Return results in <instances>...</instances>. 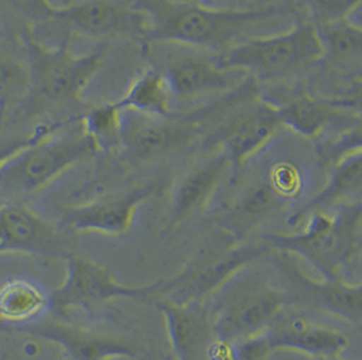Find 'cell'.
<instances>
[{
	"label": "cell",
	"mask_w": 362,
	"mask_h": 360,
	"mask_svg": "<svg viewBox=\"0 0 362 360\" xmlns=\"http://www.w3.org/2000/svg\"><path fill=\"white\" fill-rule=\"evenodd\" d=\"M319 23L350 19L361 7V0H310Z\"/></svg>",
	"instance_id": "cell-27"
},
{
	"label": "cell",
	"mask_w": 362,
	"mask_h": 360,
	"mask_svg": "<svg viewBox=\"0 0 362 360\" xmlns=\"http://www.w3.org/2000/svg\"><path fill=\"white\" fill-rule=\"evenodd\" d=\"M193 129L170 118L122 109L118 114V143L134 162H149L185 145Z\"/></svg>",
	"instance_id": "cell-11"
},
{
	"label": "cell",
	"mask_w": 362,
	"mask_h": 360,
	"mask_svg": "<svg viewBox=\"0 0 362 360\" xmlns=\"http://www.w3.org/2000/svg\"><path fill=\"white\" fill-rule=\"evenodd\" d=\"M173 98L165 76L156 68H151L133 82L127 94L115 104L118 110L131 109L140 113L167 116L171 112Z\"/></svg>",
	"instance_id": "cell-23"
},
{
	"label": "cell",
	"mask_w": 362,
	"mask_h": 360,
	"mask_svg": "<svg viewBox=\"0 0 362 360\" xmlns=\"http://www.w3.org/2000/svg\"><path fill=\"white\" fill-rule=\"evenodd\" d=\"M320 37L325 57L329 54L338 63L360 60L362 53V30L350 19H342L315 26Z\"/></svg>",
	"instance_id": "cell-25"
},
{
	"label": "cell",
	"mask_w": 362,
	"mask_h": 360,
	"mask_svg": "<svg viewBox=\"0 0 362 360\" xmlns=\"http://www.w3.org/2000/svg\"><path fill=\"white\" fill-rule=\"evenodd\" d=\"M45 126L32 144L0 168V188L14 196L33 194L100 150L83 126L59 136Z\"/></svg>",
	"instance_id": "cell-4"
},
{
	"label": "cell",
	"mask_w": 362,
	"mask_h": 360,
	"mask_svg": "<svg viewBox=\"0 0 362 360\" xmlns=\"http://www.w3.org/2000/svg\"><path fill=\"white\" fill-rule=\"evenodd\" d=\"M66 258L60 233L48 220L22 203L0 205V255Z\"/></svg>",
	"instance_id": "cell-13"
},
{
	"label": "cell",
	"mask_w": 362,
	"mask_h": 360,
	"mask_svg": "<svg viewBox=\"0 0 362 360\" xmlns=\"http://www.w3.org/2000/svg\"><path fill=\"white\" fill-rule=\"evenodd\" d=\"M361 183L362 153L360 148L346 153L335 162L329 172V181L323 190L303 208L291 214L288 225L291 228H297L305 217L313 212L329 210V208L339 205L342 199L360 191Z\"/></svg>",
	"instance_id": "cell-21"
},
{
	"label": "cell",
	"mask_w": 362,
	"mask_h": 360,
	"mask_svg": "<svg viewBox=\"0 0 362 360\" xmlns=\"http://www.w3.org/2000/svg\"><path fill=\"white\" fill-rule=\"evenodd\" d=\"M205 360H238L235 345L214 337L206 347Z\"/></svg>",
	"instance_id": "cell-31"
},
{
	"label": "cell",
	"mask_w": 362,
	"mask_h": 360,
	"mask_svg": "<svg viewBox=\"0 0 362 360\" xmlns=\"http://www.w3.org/2000/svg\"><path fill=\"white\" fill-rule=\"evenodd\" d=\"M44 129H45V126L41 128V129H37L32 134L1 141L0 143V168L7 163L11 157H14L18 152H21L23 148L32 144L34 140L44 131Z\"/></svg>",
	"instance_id": "cell-30"
},
{
	"label": "cell",
	"mask_w": 362,
	"mask_h": 360,
	"mask_svg": "<svg viewBox=\"0 0 362 360\" xmlns=\"http://www.w3.org/2000/svg\"><path fill=\"white\" fill-rule=\"evenodd\" d=\"M264 356L272 351H293L317 359H338L349 347L342 332L316 325L298 311L285 306L262 333L255 336Z\"/></svg>",
	"instance_id": "cell-9"
},
{
	"label": "cell",
	"mask_w": 362,
	"mask_h": 360,
	"mask_svg": "<svg viewBox=\"0 0 362 360\" xmlns=\"http://www.w3.org/2000/svg\"><path fill=\"white\" fill-rule=\"evenodd\" d=\"M25 47L32 85L41 95L54 102H79L106 54L105 47L87 54L72 53L66 42L57 48H49L29 32L25 35Z\"/></svg>",
	"instance_id": "cell-8"
},
{
	"label": "cell",
	"mask_w": 362,
	"mask_h": 360,
	"mask_svg": "<svg viewBox=\"0 0 362 360\" xmlns=\"http://www.w3.org/2000/svg\"><path fill=\"white\" fill-rule=\"evenodd\" d=\"M136 6L148 17L149 41L221 53L281 13L277 7L214 8L193 0H137Z\"/></svg>",
	"instance_id": "cell-1"
},
{
	"label": "cell",
	"mask_w": 362,
	"mask_h": 360,
	"mask_svg": "<svg viewBox=\"0 0 362 360\" xmlns=\"http://www.w3.org/2000/svg\"><path fill=\"white\" fill-rule=\"evenodd\" d=\"M64 260V280L49 293L50 311L56 314L66 316L74 311L93 313L117 299L148 301L160 293L163 280L143 286H127L91 259L69 252Z\"/></svg>",
	"instance_id": "cell-7"
},
{
	"label": "cell",
	"mask_w": 362,
	"mask_h": 360,
	"mask_svg": "<svg viewBox=\"0 0 362 360\" xmlns=\"http://www.w3.org/2000/svg\"><path fill=\"white\" fill-rule=\"evenodd\" d=\"M281 126L274 106L267 100H262L230 121L220 133L217 148L227 153L232 163V171L236 174L240 165L261 150Z\"/></svg>",
	"instance_id": "cell-19"
},
{
	"label": "cell",
	"mask_w": 362,
	"mask_h": 360,
	"mask_svg": "<svg viewBox=\"0 0 362 360\" xmlns=\"http://www.w3.org/2000/svg\"><path fill=\"white\" fill-rule=\"evenodd\" d=\"M32 85L28 66L0 52V113L16 99L23 97Z\"/></svg>",
	"instance_id": "cell-26"
},
{
	"label": "cell",
	"mask_w": 362,
	"mask_h": 360,
	"mask_svg": "<svg viewBox=\"0 0 362 360\" xmlns=\"http://www.w3.org/2000/svg\"><path fill=\"white\" fill-rule=\"evenodd\" d=\"M274 106L281 125L288 126L304 137L313 138L329 124L331 112L323 102L307 94H296L280 102L267 100Z\"/></svg>",
	"instance_id": "cell-24"
},
{
	"label": "cell",
	"mask_w": 362,
	"mask_h": 360,
	"mask_svg": "<svg viewBox=\"0 0 362 360\" xmlns=\"http://www.w3.org/2000/svg\"><path fill=\"white\" fill-rule=\"evenodd\" d=\"M53 18L87 37L148 35L147 14L136 4L118 0H83L68 7H57Z\"/></svg>",
	"instance_id": "cell-12"
},
{
	"label": "cell",
	"mask_w": 362,
	"mask_h": 360,
	"mask_svg": "<svg viewBox=\"0 0 362 360\" xmlns=\"http://www.w3.org/2000/svg\"><path fill=\"white\" fill-rule=\"evenodd\" d=\"M165 318L167 337L175 360H205L206 347L214 339L211 313L197 304H175L165 298L155 302Z\"/></svg>",
	"instance_id": "cell-18"
},
{
	"label": "cell",
	"mask_w": 362,
	"mask_h": 360,
	"mask_svg": "<svg viewBox=\"0 0 362 360\" xmlns=\"http://www.w3.org/2000/svg\"><path fill=\"white\" fill-rule=\"evenodd\" d=\"M332 360H339V359H332Z\"/></svg>",
	"instance_id": "cell-33"
},
{
	"label": "cell",
	"mask_w": 362,
	"mask_h": 360,
	"mask_svg": "<svg viewBox=\"0 0 362 360\" xmlns=\"http://www.w3.org/2000/svg\"><path fill=\"white\" fill-rule=\"evenodd\" d=\"M23 332L57 345L69 360L139 359L140 349L106 333L69 325L57 320H38Z\"/></svg>",
	"instance_id": "cell-14"
},
{
	"label": "cell",
	"mask_w": 362,
	"mask_h": 360,
	"mask_svg": "<svg viewBox=\"0 0 362 360\" xmlns=\"http://www.w3.org/2000/svg\"><path fill=\"white\" fill-rule=\"evenodd\" d=\"M19 13L32 18H53L56 6L50 0H0Z\"/></svg>",
	"instance_id": "cell-29"
},
{
	"label": "cell",
	"mask_w": 362,
	"mask_h": 360,
	"mask_svg": "<svg viewBox=\"0 0 362 360\" xmlns=\"http://www.w3.org/2000/svg\"><path fill=\"white\" fill-rule=\"evenodd\" d=\"M193 1H197V0H193Z\"/></svg>",
	"instance_id": "cell-32"
},
{
	"label": "cell",
	"mask_w": 362,
	"mask_h": 360,
	"mask_svg": "<svg viewBox=\"0 0 362 360\" xmlns=\"http://www.w3.org/2000/svg\"><path fill=\"white\" fill-rule=\"evenodd\" d=\"M155 187L136 188L125 196L102 198L66 210L63 224L79 233L119 236L131 229L137 208L153 194Z\"/></svg>",
	"instance_id": "cell-17"
},
{
	"label": "cell",
	"mask_w": 362,
	"mask_h": 360,
	"mask_svg": "<svg viewBox=\"0 0 362 360\" xmlns=\"http://www.w3.org/2000/svg\"><path fill=\"white\" fill-rule=\"evenodd\" d=\"M230 169V157L217 148L212 155L185 172L173 190L165 233L177 229L190 217L205 209Z\"/></svg>",
	"instance_id": "cell-16"
},
{
	"label": "cell",
	"mask_w": 362,
	"mask_h": 360,
	"mask_svg": "<svg viewBox=\"0 0 362 360\" xmlns=\"http://www.w3.org/2000/svg\"><path fill=\"white\" fill-rule=\"evenodd\" d=\"M163 59L156 69L165 76L174 98H194L208 94L227 92L245 82L247 73L238 69H226L204 53L189 50V47L177 45Z\"/></svg>",
	"instance_id": "cell-10"
},
{
	"label": "cell",
	"mask_w": 362,
	"mask_h": 360,
	"mask_svg": "<svg viewBox=\"0 0 362 360\" xmlns=\"http://www.w3.org/2000/svg\"><path fill=\"white\" fill-rule=\"evenodd\" d=\"M243 271L216 293L209 309L214 337L227 343H240L262 333L285 306V295L269 279Z\"/></svg>",
	"instance_id": "cell-6"
},
{
	"label": "cell",
	"mask_w": 362,
	"mask_h": 360,
	"mask_svg": "<svg viewBox=\"0 0 362 360\" xmlns=\"http://www.w3.org/2000/svg\"><path fill=\"white\" fill-rule=\"evenodd\" d=\"M323 57L325 49L315 25L298 23L284 33L248 37L224 50L217 63L226 69L276 80L313 66Z\"/></svg>",
	"instance_id": "cell-5"
},
{
	"label": "cell",
	"mask_w": 362,
	"mask_h": 360,
	"mask_svg": "<svg viewBox=\"0 0 362 360\" xmlns=\"http://www.w3.org/2000/svg\"><path fill=\"white\" fill-rule=\"evenodd\" d=\"M281 264L286 280L298 296L320 311L360 325L362 318L361 282L351 283L346 279H319L310 277L295 256L281 252Z\"/></svg>",
	"instance_id": "cell-15"
},
{
	"label": "cell",
	"mask_w": 362,
	"mask_h": 360,
	"mask_svg": "<svg viewBox=\"0 0 362 360\" xmlns=\"http://www.w3.org/2000/svg\"><path fill=\"white\" fill-rule=\"evenodd\" d=\"M267 181L285 199L296 197L303 188L301 174L292 164L280 163L274 165Z\"/></svg>",
	"instance_id": "cell-28"
},
{
	"label": "cell",
	"mask_w": 362,
	"mask_h": 360,
	"mask_svg": "<svg viewBox=\"0 0 362 360\" xmlns=\"http://www.w3.org/2000/svg\"><path fill=\"white\" fill-rule=\"evenodd\" d=\"M286 202L288 199L281 197L269 181L255 183L218 220V229L238 241H246L261 224L280 213Z\"/></svg>",
	"instance_id": "cell-20"
},
{
	"label": "cell",
	"mask_w": 362,
	"mask_h": 360,
	"mask_svg": "<svg viewBox=\"0 0 362 360\" xmlns=\"http://www.w3.org/2000/svg\"><path fill=\"white\" fill-rule=\"evenodd\" d=\"M50 311V294L34 280L13 278L0 284V321L26 327Z\"/></svg>",
	"instance_id": "cell-22"
},
{
	"label": "cell",
	"mask_w": 362,
	"mask_h": 360,
	"mask_svg": "<svg viewBox=\"0 0 362 360\" xmlns=\"http://www.w3.org/2000/svg\"><path fill=\"white\" fill-rule=\"evenodd\" d=\"M272 251L262 241H238L217 229L175 277L162 282L159 295L175 304H197L214 295L251 263Z\"/></svg>",
	"instance_id": "cell-3"
},
{
	"label": "cell",
	"mask_w": 362,
	"mask_h": 360,
	"mask_svg": "<svg viewBox=\"0 0 362 360\" xmlns=\"http://www.w3.org/2000/svg\"><path fill=\"white\" fill-rule=\"evenodd\" d=\"M300 225L295 233L266 234L264 240L272 249L310 263L322 278L345 279L344 270L361 252V202L313 212Z\"/></svg>",
	"instance_id": "cell-2"
}]
</instances>
